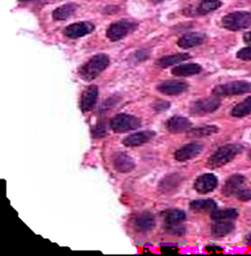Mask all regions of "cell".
Segmentation results:
<instances>
[{
	"label": "cell",
	"mask_w": 251,
	"mask_h": 256,
	"mask_svg": "<svg viewBox=\"0 0 251 256\" xmlns=\"http://www.w3.org/2000/svg\"><path fill=\"white\" fill-rule=\"evenodd\" d=\"M110 59L106 54H98L92 57L78 70V74L84 80L90 82L98 77L109 66Z\"/></svg>",
	"instance_id": "6da1fadb"
},
{
	"label": "cell",
	"mask_w": 251,
	"mask_h": 256,
	"mask_svg": "<svg viewBox=\"0 0 251 256\" xmlns=\"http://www.w3.org/2000/svg\"><path fill=\"white\" fill-rule=\"evenodd\" d=\"M244 146L238 144H230L220 148L209 158L207 165L210 168H219L225 166L234 159L238 154H242Z\"/></svg>",
	"instance_id": "7a4b0ae2"
},
{
	"label": "cell",
	"mask_w": 251,
	"mask_h": 256,
	"mask_svg": "<svg viewBox=\"0 0 251 256\" xmlns=\"http://www.w3.org/2000/svg\"><path fill=\"white\" fill-rule=\"evenodd\" d=\"M213 94L216 96H234L251 92V82L246 80H234L219 84L214 88Z\"/></svg>",
	"instance_id": "3957f363"
},
{
	"label": "cell",
	"mask_w": 251,
	"mask_h": 256,
	"mask_svg": "<svg viewBox=\"0 0 251 256\" xmlns=\"http://www.w3.org/2000/svg\"><path fill=\"white\" fill-rule=\"evenodd\" d=\"M223 26L232 32L246 30L251 26V13L248 11H236L226 15L222 19Z\"/></svg>",
	"instance_id": "277c9868"
},
{
	"label": "cell",
	"mask_w": 251,
	"mask_h": 256,
	"mask_svg": "<svg viewBox=\"0 0 251 256\" xmlns=\"http://www.w3.org/2000/svg\"><path fill=\"white\" fill-rule=\"evenodd\" d=\"M138 28V24L130 20H120L111 24L106 30V36L111 42H118L123 40L130 34Z\"/></svg>",
	"instance_id": "5b68a950"
},
{
	"label": "cell",
	"mask_w": 251,
	"mask_h": 256,
	"mask_svg": "<svg viewBox=\"0 0 251 256\" xmlns=\"http://www.w3.org/2000/svg\"><path fill=\"white\" fill-rule=\"evenodd\" d=\"M142 126V120L130 114H118L110 121V128L115 132H126Z\"/></svg>",
	"instance_id": "8992f818"
},
{
	"label": "cell",
	"mask_w": 251,
	"mask_h": 256,
	"mask_svg": "<svg viewBox=\"0 0 251 256\" xmlns=\"http://www.w3.org/2000/svg\"><path fill=\"white\" fill-rule=\"evenodd\" d=\"M221 105V100L218 96H210L194 102L190 105V113L194 115L202 116L215 112Z\"/></svg>",
	"instance_id": "52a82bcc"
},
{
	"label": "cell",
	"mask_w": 251,
	"mask_h": 256,
	"mask_svg": "<svg viewBox=\"0 0 251 256\" xmlns=\"http://www.w3.org/2000/svg\"><path fill=\"white\" fill-rule=\"evenodd\" d=\"M94 25L90 22H78L66 26L64 30V34L69 38L76 40L92 34L94 30Z\"/></svg>",
	"instance_id": "ba28073f"
},
{
	"label": "cell",
	"mask_w": 251,
	"mask_h": 256,
	"mask_svg": "<svg viewBox=\"0 0 251 256\" xmlns=\"http://www.w3.org/2000/svg\"><path fill=\"white\" fill-rule=\"evenodd\" d=\"M98 98V88L96 86H88L82 94L80 106L82 112H90L92 111Z\"/></svg>",
	"instance_id": "9c48e42d"
},
{
	"label": "cell",
	"mask_w": 251,
	"mask_h": 256,
	"mask_svg": "<svg viewBox=\"0 0 251 256\" xmlns=\"http://www.w3.org/2000/svg\"><path fill=\"white\" fill-rule=\"evenodd\" d=\"M188 84L182 80H167L157 86V90L166 96H180L186 92Z\"/></svg>",
	"instance_id": "30bf717a"
},
{
	"label": "cell",
	"mask_w": 251,
	"mask_h": 256,
	"mask_svg": "<svg viewBox=\"0 0 251 256\" xmlns=\"http://www.w3.org/2000/svg\"><path fill=\"white\" fill-rule=\"evenodd\" d=\"M218 186V178L213 174H203L194 182V190L201 194L213 192Z\"/></svg>",
	"instance_id": "8fae6325"
},
{
	"label": "cell",
	"mask_w": 251,
	"mask_h": 256,
	"mask_svg": "<svg viewBox=\"0 0 251 256\" xmlns=\"http://www.w3.org/2000/svg\"><path fill=\"white\" fill-rule=\"evenodd\" d=\"M132 223L134 230L146 234L155 227V218L150 212H142L134 218Z\"/></svg>",
	"instance_id": "7c38bea8"
},
{
	"label": "cell",
	"mask_w": 251,
	"mask_h": 256,
	"mask_svg": "<svg viewBox=\"0 0 251 256\" xmlns=\"http://www.w3.org/2000/svg\"><path fill=\"white\" fill-rule=\"evenodd\" d=\"M203 148L202 146L198 142L188 144L180 150H178L175 152V159L178 162H186L188 160H192L201 154Z\"/></svg>",
	"instance_id": "4fadbf2b"
},
{
	"label": "cell",
	"mask_w": 251,
	"mask_h": 256,
	"mask_svg": "<svg viewBox=\"0 0 251 256\" xmlns=\"http://www.w3.org/2000/svg\"><path fill=\"white\" fill-rule=\"evenodd\" d=\"M155 136V132L152 130H144L140 132H136L128 136L123 140V144L126 148H136L148 142Z\"/></svg>",
	"instance_id": "5bb4252c"
},
{
	"label": "cell",
	"mask_w": 251,
	"mask_h": 256,
	"mask_svg": "<svg viewBox=\"0 0 251 256\" xmlns=\"http://www.w3.org/2000/svg\"><path fill=\"white\" fill-rule=\"evenodd\" d=\"M246 182V179L242 175L236 174V175L230 176L228 179L226 180L225 186L223 188L224 196H226L228 198L236 196V194L242 188Z\"/></svg>",
	"instance_id": "9a60e30c"
},
{
	"label": "cell",
	"mask_w": 251,
	"mask_h": 256,
	"mask_svg": "<svg viewBox=\"0 0 251 256\" xmlns=\"http://www.w3.org/2000/svg\"><path fill=\"white\" fill-rule=\"evenodd\" d=\"M206 40V36L202 32H190L182 36L178 40V46L182 50L192 48L202 44Z\"/></svg>",
	"instance_id": "2e32d148"
},
{
	"label": "cell",
	"mask_w": 251,
	"mask_h": 256,
	"mask_svg": "<svg viewBox=\"0 0 251 256\" xmlns=\"http://www.w3.org/2000/svg\"><path fill=\"white\" fill-rule=\"evenodd\" d=\"M167 130L172 134H180L188 130L192 127V122L182 116L171 117L166 123Z\"/></svg>",
	"instance_id": "e0dca14e"
},
{
	"label": "cell",
	"mask_w": 251,
	"mask_h": 256,
	"mask_svg": "<svg viewBox=\"0 0 251 256\" xmlns=\"http://www.w3.org/2000/svg\"><path fill=\"white\" fill-rule=\"evenodd\" d=\"M114 168L120 173H128L134 168V161L128 154L120 152L113 158Z\"/></svg>",
	"instance_id": "ac0fdd59"
},
{
	"label": "cell",
	"mask_w": 251,
	"mask_h": 256,
	"mask_svg": "<svg viewBox=\"0 0 251 256\" xmlns=\"http://www.w3.org/2000/svg\"><path fill=\"white\" fill-rule=\"evenodd\" d=\"M222 3L219 0H207V1H201L200 4L194 8H188V15H206L212 11L217 10Z\"/></svg>",
	"instance_id": "d6986e66"
},
{
	"label": "cell",
	"mask_w": 251,
	"mask_h": 256,
	"mask_svg": "<svg viewBox=\"0 0 251 256\" xmlns=\"http://www.w3.org/2000/svg\"><path fill=\"white\" fill-rule=\"evenodd\" d=\"M202 71L200 65L196 63L182 64L172 69V75L176 77H190L194 75H198Z\"/></svg>",
	"instance_id": "ffe728a7"
},
{
	"label": "cell",
	"mask_w": 251,
	"mask_h": 256,
	"mask_svg": "<svg viewBox=\"0 0 251 256\" xmlns=\"http://www.w3.org/2000/svg\"><path fill=\"white\" fill-rule=\"evenodd\" d=\"M190 58H192V56L188 53H176V54L165 56V57L159 59L156 62V64L158 66H160L161 68H168V67L176 65V64L184 62V61H186L188 59H190Z\"/></svg>",
	"instance_id": "44dd1931"
},
{
	"label": "cell",
	"mask_w": 251,
	"mask_h": 256,
	"mask_svg": "<svg viewBox=\"0 0 251 256\" xmlns=\"http://www.w3.org/2000/svg\"><path fill=\"white\" fill-rule=\"evenodd\" d=\"M180 182L182 176L178 174H171L161 180L159 184V190L164 194H169L176 190Z\"/></svg>",
	"instance_id": "7402d4cb"
},
{
	"label": "cell",
	"mask_w": 251,
	"mask_h": 256,
	"mask_svg": "<svg viewBox=\"0 0 251 256\" xmlns=\"http://www.w3.org/2000/svg\"><path fill=\"white\" fill-rule=\"evenodd\" d=\"M163 218L166 223V226H176L180 225L186 220V213L182 210L172 209L165 211L163 213Z\"/></svg>",
	"instance_id": "603a6c76"
},
{
	"label": "cell",
	"mask_w": 251,
	"mask_h": 256,
	"mask_svg": "<svg viewBox=\"0 0 251 256\" xmlns=\"http://www.w3.org/2000/svg\"><path fill=\"white\" fill-rule=\"evenodd\" d=\"M78 5L75 3H68L62 5L53 11V19L56 21H63L70 18L76 12Z\"/></svg>",
	"instance_id": "cb8c5ba5"
},
{
	"label": "cell",
	"mask_w": 251,
	"mask_h": 256,
	"mask_svg": "<svg viewBox=\"0 0 251 256\" xmlns=\"http://www.w3.org/2000/svg\"><path fill=\"white\" fill-rule=\"evenodd\" d=\"M234 229L232 221H216L212 226L211 232L215 238H224Z\"/></svg>",
	"instance_id": "d4e9b609"
},
{
	"label": "cell",
	"mask_w": 251,
	"mask_h": 256,
	"mask_svg": "<svg viewBox=\"0 0 251 256\" xmlns=\"http://www.w3.org/2000/svg\"><path fill=\"white\" fill-rule=\"evenodd\" d=\"M219 128L217 126L214 125H207V126H202L198 128H192L188 130V136L192 138H205L212 136L214 134H217Z\"/></svg>",
	"instance_id": "484cf974"
},
{
	"label": "cell",
	"mask_w": 251,
	"mask_h": 256,
	"mask_svg": "<svg viewBox=\"0 0 251 256\" xmlns=\"http://www.w3.org/2000/svg\"><path fill=\"white\" fill-rule=\"evenodd\" d=\"M190 209L194 212H214L217 210V204L213 200H198L190 204Z\"/></svg>",
	"instance_id": "4316f807"
},
{
	"label": "cell",
	"mask_w": 251,
	"mask_h": 256,
	"mask_svg": "<svg viewBox=\"0 0 251 256\" xmlns=\"http://www.w3.org/2000/svg\"><path fill=\"white\" fill-rule=\"evenodd\" d=\"M238 217V212L236 209H224L215 210L211 214V218L214 222L216 221H234Z\"/></svg>",
	"instance_id": "83f0119b"
},
{
	"label": "cell",
	"mask_w": 251,
	"mask_h": 256,
	"mask_svg": "<svg viewBox=\"0 0 251 256\" xmlns=\"http://www.w3.org/2000/svg\"><path fill=\"white\" fill-rule=\"evenodd\" d=\"M251 113V96H248V98H246L244 102L236 104L230 114L232 116L236 117V118H242L246 117L248 115H250Z\"/></svg>",
	"instance_id": "f1b7e54d"
},
{
	"label": "cell",
	"mask_w": 251,
	"mask_h": 256,
	"mask_svg": "<svg viewBox=\"0 0 251 256\" xmlns=\"http://www.w3.org/2000/svg\"><path fill=\"white\" fill-rule=\"evenodd\" d=\"M92 136L98 138H102L104 136H106L107 134V130L106 126L104 123H98L96 126H94L92 128Z\"/></svg>",
	"instance_id": "f546056e"
},
{
	"label": "cell",
	"mask_w": 251,
	"mask_h": 256,
	"mask_svg": "<svg viewBox=\"0 0 251 256\" xmlns=\"http://www.w3.org/2000/svg\"><path fill=\"white\" fill-rule=\"evenodd\" d=\"M238 200L242 202H250L251 200V188H242L238 194H236Z\"/></svg>",
	"instance_id": "4dcf8cb0"
},
{
	"label": "cell",
	"mask_w": 251,
	"mask_h": 256,
	"mask_svg": "<svg viewBox=\"0 0 251 256\" xmlns=\"http://www.w3.org/2000/svg\"><path fill=\"white\" fill-rule=\"evenodd\" d=\"M236 57L244 61H250L251 60V46L248 48H242L240 52L236 53Z\"/></svg>",
	"instance_id": "1f68e13d"
},
{
	"label": "cell",
	"mask_w": 251,
	"mask_h": 256,
	"mask_svg": "<svg viewBox=\"0 0 251 256\" xmlns=\"http://www.w3.org/2000/svg\"><path fill=\"white\" fill-rule=\"evenodd\" d=\"M152 107L155 111L162 112V111H166L170 107V103L164 102V100H158V102H154Z\"/></svg>",
	"instance_id": "d6a6232c"
},
{
	"label": "cell",
	"mask_w": 251,
	"mask_h": 256,
	"mask_svg": "<svg viewBox=\"0 0 251 256\" xmlns=\"http://www.w3.org/2000/svg\"><path fill=\"white\" fill-rule=\"evenodd\" d=\"M167 230L175 236H182L184 234V227L180 226V225H176V226H166Z\"/></svg>",
	"instance_id": "836d02e7"
},
{
	"label": "cell",
	"mask_w": 251,
	"mask_h": 256,
	"mask_svg": "<svg viewBox=\"0 0 251 256\" xmlns=\"http://www.w3.org/2000/svg\"><path fill=\"white\" fill-rule=\"evenodd\" d=\"M162 252H178V248L173 246H165L161 248Z\"/></svg>",
	"instance_id": "e575fe53"
},
{
	"label": "cell",
	"mask_w": 251,
	"mask_h": 256,
	"mask_svg": "<svg viewBox=\"0 0 251 256\" xmlns=\"http://www.w3.org/2000/svg\"><path fill=\"white\" fill-rule=\"evenodd\" d=\"M206 250L208 252H223V250L219 246H206Z\"/></svg>",
	"instance_id": "d590c367"
},
{
	"label": "cell",
	"mask_w": 251,
	"mask_h": 256,
	"mask_svg": "<svg viewBox=\"0 0 251 256\" xmlns=\"http://www.w3.org/2000/svg\"><path fill=\"white\" fill-rule=\"evenodd\" d=\"M244 40L246 44H251V32H248L244 34Z\"/></svg>",
	"instance_id": "8d00e7d4"
},
{
	"label": "cell",
	"mask_w": 251,
	"mask_h": 256,
	"mask_svg": "<svg viewBox=\"0 0 251 256\" xmlns=\"http://www.w3.org/2000/svg\"><path fill=\"white\" fill-rule=\"evenodd\" d=\"M244 242H246V244H248V246H251V232L250 234H248V236H246V238H244Z\"/></svg>",
	"instance_id": "74e56055"
},
{
	"label": "cell",
	"mask_w": 251,
	"mask_h": 256,
	"mask_svg": "<svg viewBox=\"0 0 251 256\" xmlns=\"http://www.w3.org/2000/svg\"><path fill=\"white\" fill-rule=\"evenodd\" d=\"M150 1L152 3H154V4H158V3H161L164 0H150Z\"/></svg>",
	"instance_id": "f35d334b"
},
{
	"label": "cell",
	"mask_w": 251,
	"mask_h": 256,
	"mask_svg": "<svg viewBox=\"0 0 251 256\" xmlns=\"http://www.w3.org/2000/svg\"><path fill=\"white\" fill-rule=\"evenodd\" d=\"M21 2H32V1H36V0H19Z\"/></svg>",
	"instance_id": "ab89813d"
},
{
	"label": "cell",
	"mask_w": 251,
	"mask_h": 256,
	"mask_svg": "<svg viewBox=\"0 0 251 256\" xmlns=\"http://www.w3.org/2000/svg\"><path fill=\"white\" fill-rule=\"evenodd\" d=\"M248 156H250V158L251 159V150L250 152V154H248Z\"/></svg>",
	"instance_id": "60d3db41"
},
{
	"label": "cell",
	"mask_w": 251,
	"mask_h": 256,
	"mask_svg": "<svg viewBox=\"0 0 251 256\" xmlns=\"http://www.w3.org/2000/svg\"><path fill=\"white\" fill-rule=\"evenodd\" d=\"M201 1H207V0H201Z\"/></svg>",
	"instance_id": "b9f144b4"
}]
</instances>
